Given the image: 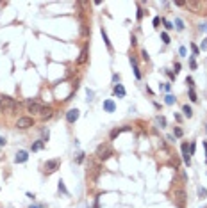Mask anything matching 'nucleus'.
<instances>
[{
  "mask_svg": "<svg viewBox=\"0 0 207 208\" xmlns=\"http://www.w3.org/2000/svg\"><path fill=\"white\" fill-rule=\"evenodd\" d=\"M173 201H175V207L177 208H186V203H188L186 190L184 189H175L173 190Z\"/></svg>",
  "mask_w": 207,
  "mask_h": 208,
  "instance_id": "obj_1",
  "label": "nucleus"
},
{
  "mask_svg": "<svg viewBox=\"0 0 207 208\" xmlns=\"http://www.w3.org/2000/svg\"><path fill=\"white\" fill-rule=\"evenodd\" d=\"M113 155V148H111V144H100L98 148H97V158L98 160H107L109 157Z\"/></svg>",
  "mask_w": 207,
  "mask_h": 208,
  "instance_id": "obj_2",
  "label": "nucleus"
},
{
  "mask_svg": "<svg viewBox=\"0 0 207 208\" xmlns=\"http://www.w3.org/2000/svg\"><path fill=\"white\" fill-rule=\"evenodd\" d=\"M0 107H2V112H13L18 107V103L9 96H2L0 98Z\"/></svg>",
  "mask_w": 207,
  "mask_h": 208,
  "instance_id": "obj_3",
  "label": "nucleus"
},
{
  "mask_svg": "<svg viewBox=\"0 0 207 208\" xmlns=\"http://www.w3.org/2000/svg\"><path fill=\"white\" fill-rule=\"evenodd\" d=\"M30 126H34V119L29 118V116H23V118H20L16 121V128H20V130H27Z\"/></svg>",
  "mask_w": 207,
  "mask_h": 208,
  "instance_id": "obj_4",
  "label": "nucleus"
},
{
  "mask_svg": "<svg viewBox=\"0 0 207 208\" xmlns=\"http://www.w3.org/2000/svg\"><path fill=\"white\" fill-rule=\"evenodd\" d=\"M61 166V160L59 158H54V160H46V164H45V173L46 174H52V173H55L57 171V167Z\"/></svg>",
  "mask_w": 207,
  "mask_h": 208,
  "instance_id": "obj_5",
  "label": "nucleus"
},
{
  "mask_svg": "<svg viewBox=\"0 0 207 208\" xmlns=\"http://www.w3.org/2000/svg\"><path fill=\"white\" fill-rule=\"evenodd\" d=\"M43 109H45V107H43V105H39L38 101H29V103H27V110H29V112H32V114H39V116H41Z\"/></svg>",
  "mask_w": 207,
  "mask_h": 208,
  "instance_id": "obj_6",
  "label": "nucleus"
},
{
  "mask_svg": "<svg viewBox=\"0 0 207 208\" xmlns=\"http://www.w3.org/2000/svg\"><path fill=\"white\" fill-rule=\"evenodd\" d=\"M79 116H80L79 110H77V109H71V110L66 112V121H68V123H75V121L79 119Z\"/></svg>",
  "mask_w": 207,
  "mask_h": 208,
  "instance_id": "obj_7",
  "label": "nucleus"
},
{
  "mask_svg": "<svg viewBox=\"0 0 207 208\" xmlns=\"http://www.w3.org/2000/svg\"><path fill=\"white\" fill-rule=\"evenodd\" d=\"M182 157H184L186 166H189V164H191V160H189V144H188V142H184V144H182Z\"/></svg>",
  "mask_w": 207,
  "mask_h": 208,
  "instance_id": "obj_8",
  "label": "nucleus"
},
{
  "mask_svg": "<svg viewBox=\"0 0 207 208\" xmlns=\"http://www.w3.org/2000/svg\"><path fill=\"white\" fill-rule=\"evenodd\" d=\"M27 158H29L27 151H18L16 157H14V162H16V164H23V162H27Z\"/></svg>",
  "mask_w": 207,
  "mask_h": 208,
  "instance_id": "obj_9",
  "label": "nucleus"
},
{
  "mask_svg": "<svg viewBox=\"0 0 207 208\" xmlns=\"http://www.w3.org/2000/svg\"><path fill=\"white\" fill-rule=\"evenodd\" d=\"M104 110H105V112H114V110H116V103H114L113 100H105V101H104Z\"/></svg>",
  "mask_w": 207,
  "mask_h": 208,
  "instance_id": "obj_10",
  "label": "nucleus"
},
{
  "mask_svg": "<svg viewBox=\"0 0 207 208\" xmlns=\"http://www.w3.org/2000/svg\"><path fill=\"white\" fill-rule=\"evenodd\" d=\"M86 61H88V48H82V52L77 59V64H86Z\"/></svg>",
  "mask_w": 207,
  "mask_h": 208,
  "instance_id": "obj_11",
  "label": "nucleus"
},
{
  "mask_svg": "<svg viewBox=\"0 0 207 208\" xmlns=\"http://www.w3.org/2000/svg\"><path fill=\"white\" fill-rule=\"evenodd\" d=\"M114 94H116L118 98H125V89H123L122 84H116V85H114Z\"/></svg>",
  "mask_w": 207,
  "mask_h": 208,
  "instance_id": "obj_12",
  "label": "nucleus"
},
{
  "mask_svg": "<svg viewBox=\"0 0 207 208\" xmlns=\"http://www.w3.org/2000/svg\"><path fill=\"white\" fill-rule=\"evenodd\" d=\"M130 64H132V68H134V75H136V78H141V71H139L138 62H136V59H134V57H130Z\"/></svg>",
  "mask_w": 207,
  "mask_h": 208,
  "instance_id": "obj_13",
  "label": "nucleus"
},
{
  "mask_svg": "<svg viewBox=\"0 0 207 208\" xmlns=\"http://www.w3.org/2000/svg\"><path fill=\"white\" fill-rule=\"evenodd\" d=\"M52 114H54V109L52 107H45L43 112H41V118L43 119H48V118H52Z\"/></svg>",
  "mask_w": 207,
  "mask_h": 208,
  "instance_id": "obj_14",
  "label": "nucleus"
},
{
  "mask_svg": "<svg viewBox=\"0 0 207 208\" xmlns=\"http://www.w3.org/2000/svg\"><path fill=\"white\" fill-rule=\"evenodd\" d=\"M182 112H184L186 118H191V116H193V109H191L189 105H184V107H182Z\"/></svg>",
  "mask_w": 207,
  "mask_h": 208,
  "instance_id": "obj_15",
  "label": "nucleus"
},
{
  "mask_svg": "<svg viewBox=\"0 0 207 208\" xmlns=\"http://www.w3.org/2000/svg\"><path fill=\"white\" fill-rule=\"evenodd\" d=\"M102 37H104V41H105V45H107V48L109 50H113V46H111V41H109V37H107V32L102 28Z\"/></svg>",
  "mask_w": 207,
  "mask_h": 208,
  "instance_id": "obj_16",
  "label": "nucleus"
},
{
  "mask_svg": "<svg viewBox=\"0 0 207 208\" xmlns=\"http://www.w3.org/2000/svg\"><path fill=\"white\" fill-rule=\"evenodd\" d=\"M43 146H45V141H38V142L32 144V151H38V150H41Z\"/></svg>",
  "mask_w": 207,
  "mask_h": 208,
  "instance_id": "obj_17",
  "label": "nucleus"
},
{
  "mask_svg": "<svg viewBox=\"0 0 207 208\" xmlns=\"http://www.w3.org/2000/svg\"><path fill=\"white\" fill-rule=\"evenodd\" d=\"M175 25H177V30H184V21H182L180 18L175 20Z\"/></svg>",
  "mask_w": 207,
  "mask_h": 208,
  "instance_id": "obj_18",
  "label": "nucleus"
},
{
  "mask_svg": "<svg viewBox=\"0 0 207 208\" xmlns=\"http://www.w3.org/2000/svg\"><path fill=\"white\" fill-rule=\"evenodd\" d=\"M189 100H191V101H198L197 93H195V89H191V87H189Z\"/></svg>",
  "mask_w": 207,
  "mask_h": 208,
  "instance_id": "obj_19",
  "label": "nucleus"
},
{
  "mask_svg": "<svg viewBox=\"0 0 207 208\" xmlns=\"http://www.w3.org/2000/svg\"><path fill=\"white\" fill-rule=\"evenodd\" d=\"M164 101H166V105H173V103H175V96H172V94H168V96L164 98Z\"/></svg>",
  "mask_w": 207,
  "mask_h": 208,
  "instance_id": "obj_20",
  "label": "nucleus"
},
{
  "mask_svg": "<svg viewBox=\"0 0 207 208\" xmlns=\"http://www.w3.org/2000/svg\"><path fill=\"white\" fill-rule=\"evenodd\" d=\"M161 39H163V43H164V45H168V43H170V36H168L166 32H163V34H161Z\"/></svg>",
  "mask_w": 207,
  "mask_h": 208,
  "instance_id": "obj_21",
  "label": "nucleus"
},
{
  "mask_svg": "<svg viewBox=\"0 0 207 208\" xmlns=\"http://www.w3.org/2000/svg\"><path fill=\"white\" fill-rule=\"evenodd\" d=\"M173 134H175V137H182V135H184V132H182V128H179V126H177V128L173 130Z\"/></svg>",
  "mask_w": 207,
  "mask_h": 208,
  "instance_id": "obj_22",
  "label": "nucleus"
},
{
  "mask_svg": "<svg viewBox=\"0 0 207 208\" xmlns=\"http://www.w3.org/2000/svg\"><path fill=\"white\" fill-rule=\"evenodd\" d=\"M157 121H159V125H161V128H164V126H166V119H164L163 116H159V118H157Z\"/></svg>",
  "mask_w": 207,
  "mask_h": 208,
  "instance_id": "obj_23",
  "label": "nucleus"
},
{
  "mask_svg": "<svg viewBox=\"0 0 207 208\" xmlns=\"http://www.w3.org/2000/svg\"><path fill=\"white\" fill-rule=\"evenodd\" d=\"M163 23H164V27H166L168 30H172V28H175V27H173V25H172V23H170L168 20H163Z\"/></svg>",
  "mask_w": 207,
  "mask_h": 208,
  "instance_id": "obj_24",
  "label": "nucleus"
},
{
  "mask_svg": "<svg viewBox=\"0 0 207 208\" xmlns=\"http://www.w3.org/2000/svg\"><path fill=\"white\" fill-rule=\"evenodd\" d=\"M59 190H61L63 194H68V190H66V187H64V183H63V182H59Z\"/></svg>",
  "mask_w": 207,
  "mask_h": 208,
  "instance_id": "obj_25",
  "label": "nucleus"
},
{
  "mask_svg": "<svg viewBox=\"0 0 207 208\" xmlns=\"http://www.w3.org/2000/svg\"><path fill=\"white\" fill-rule=\"evenodd\" d=\"M186 82H188V85H189V87L193 89V85H195V82H193V78H191V77H188V78H186Z\"/></svg>",
  "mask_w": 207,
  "mask_h": 208,
  "instance_id": "obj_26",
  "label": "nucleus"
},
{
  "mask_svg": "<svg viewBox=\"0 0 207 208\" xmlns=\"http://www.w3.org/2000/svg\"><path fill=\"white\" fill-rule=\"evenodd\" d=\"M198 194H200V198H206V196H207V190L204 189V187H202V189L198 190Z\"/></svg>",
  "mask_w": 207,
  "mask_h": 208,
  "instance_id": "obj_27",
  "label": "nucleus"
},
{
  "mask_svg": "<svg viewBox=\"0 0 207 208\" xmlns=\"http://www.w3.org/2000/svg\"><path fill=\"white\" fill-rule=\"evenodd\" d=\"M189 64H191V68H193V69L197 68V61H195V57H191V61H189Z\"/></svg>",
  "mask_w": 207,
  "mask_h": 208,
  "instance_id": "obj_28",
  "label": "nucleus"
},
{
  "mask_svg": "<svg viewBox=\"0 0 207 208\" xmlns=\"http://www.w3.org/2000/svg\"><path fill=\"white\" fill-rule=\"evenodd\" d=\"M159 21H161V18H159V16H155V18H154V27H157V25H159Z\"/></svg>",
  "mask_w": 207,
  "mask_h": 208,
  "instance_id": "obj_29",
  "label": "nucleus"
},
{
  "mask_svg": "<svg viewBox=\"0 0 207 208\" xmlns=\"http://www.w3.org/2000/svg\"><path fill=\"white\" fill-rule=\"evenodd\" d=\"M191 50H193V53H195V55H198V52H200V50H198L195 45H191Z\"/></svg>",
  "mask_w": 207,
  "mask_h": 208,
  "instance_id": "obj_30",
  "label": "nucleus"
},
{
  "mask_svg": "<svg viewBox=\"0 0 207 208\" xmlns=\"http://www.w3.org/2000/svg\"><path fill=\"white\" fill-rule=\"evenodd\" d=\"M141 57H143L145 61H148V53H147V50H143V52H141Z\"/></svg>",
  "mask_w": 207,
  "mask_h": 208,
  "instance_id": "obj_31",
  "label": "nucleus"
},
{
  "mask_svg": "<svg viewBox=\"0 0 207 208\" xmlns=\"http://www.w3.org/2000/svg\"><path fill=\"white\" fill-rule=\"evenodd\" d=\"M200 48H202V50H207V39H204V41H202V45H200Z\"/></svg>",
  "mask_w": 207,
  "mask_h": 208,
  "instance_id": "obj_32",
  "label": "nucleus"
},
{
  "mask_svg": "<svg viewBox=\"0 0 207 208\" xmlns=\"http://www.w3.org/2000/svg\"><path fill=\"white\" fill-rule=\"evenodd\" d=\"M179 52H180V55H186V53H188V52H186V48H184V46H180V50H179Z\"/></svg>",
  "mask_w": 207,
  "mask_h": 208,
  "instance_id": "obj_33",
  "label": "nucleus"
},
{
  "mask_svg": "<svg viewBox=\"0 0 207 208\" xmlns=\"http://www.w3.org/2000/svg\"><path fill=\"white\" fill-rule=\"evenodd\" d=\"M180 71V64L179 62H175V73H179Z\"/></svg>",
  "mask_w": 207,
  "mask_h": 208,
  "instance_id": "obj_34",
  "label": "nucleus"
},
{
  "mask_svg": "<svg viewBox=\"0 0 207 208\" xmlns=\"http://www.w3.org/2000/svg\"><path fill=\"white\" fill-rule=\"evenodd\" d=\"M200 30H206V32H207V23H204V25H200Z\"/></svg>",
  "mask_w": 207,
  "mask_h": 208,
  "instance_id": "obj_35",
  "label": "nucleus"
},
{
  "mask_svg": "<svg viewBox=\"0 0 207 208\" xmlns=\"http://www.w3.org/2000/svg\"><path fill=\"white\" fill-rule=\"evenodd\" d=\"M0 146H5V139L4 137H0Z\"/></svg>",
  "mask_w": 207,
  "mask_h": 208,
  "instance_id": "obj_36",
  "label": "nucleus"
},
{
  "mask_svg": "<svg viewBox=\"0 0 207 208\" xmlns=\"http://www.w3.org/2000/svg\"><path fill=\"white\" fill-rule=\"evenodd\" d=\"M30 208H43V205H30Z\"/></svg>",
  "mask_w": 207,
  "mask_h": 208,
  "instance_id": "obj_37",
  "label": "nucleus"
},
{
  "mask_svg": "<svg viewBox=\"0 0 207 208\" xmlns=\"http://www.w3.org/2000/svg\"><path fill=\"white\" fill-rule=\"evenodd\" d=\"M204 148H206V151H207V142H204Z\"/></svg>",
  "mask_w": 207,
  "mask_h": 208,
  "instance_id": "obj_38",
  "label": "nucleus"
}]
</instances>
